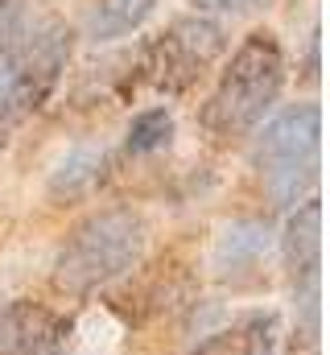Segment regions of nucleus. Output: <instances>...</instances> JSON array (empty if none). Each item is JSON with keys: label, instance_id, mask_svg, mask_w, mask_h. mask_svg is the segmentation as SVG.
Masks as SVG:
<instances>
[{"label": "nucleus", "instance_id": "obj_14", "mask_svg": "<svg viewBox=\"0 0 330 355\" xmlns=\"http://www.w3.org/2000/svg\"><path fill=\"white\" fill-rule=\"evenodd\" d=\"M198 4V12H248V8H256L260 0H194Z\"/></svg>", "mask_w": 330, "mask_h": 355}, {"label": "nucleus", "instance_id": "obj_6", "mask_svg": "<svg viewBox=\"0 0 330 355\" xmlns=\"http://www.w3.org/2000/svg\"><path fill=\"white\" fill-rule=\"evenodd\" d=\"M281 257L293 277V306H297V335L306 343L318 339V268H322V202L306 198L285 232H281Z\"/></svg>", "mask_w": 330, "mask_h": 355}, {"label": "nucleus", "instance_id": "obj_13", "mask_svg": "<svg viewBox=\"0 0 330 355\" xmlns=\"http://www.w3.org/2000/svg\"><path fill=\"white\" fill-rule=\"evenodd\" d=\"M25 29V0H0V54L17 42Z\"/></svg>", "mask_w": 330, "mask_h": 355}, {"label": "nucleus", "instance_id": "obj_7", "mask_svg": "<svg viewBox=\"0 0 330 355\" xmlns=\"http://www.w3.org/2000/svg\"><path fill=\"white\" fill-rule=\"evenodd\" d=\"M75 322L42 302L17 297L0 310V355H62Z\"/></svg>", "mask_w": 330, "mask_h": 355}, {"label": "nucleus", "instance_id": "obj_2", "mask_svg": "<svg viewBox=\"0 0 330 355\" xmlns=\"http://www.w3.org/2000/svg\"><path fill=\"white\" fill-rule=\"evenodd\" d=\"M281 87H285L281 42L268 29H256L236 46V54L223 67L211 99L198 112V124L211 137H244L272 112Z\"/></svg>", "mask_w": 330, "mask_h": 355}, {"label": "nucleus", "instance_id": "obj_9", "mask_svg": "<svg viewBox=\"0 0 330 355\" xmlns=\"http://www.w3.org/2000/svg\"><path fill=\"white\" fill-rule=\"evenodd\" d=\"M272 352H277V314L252 310L244 318H236L232 327L215 331L211 339H202L190 355H272Z\"/></svg>", "mask_w": 330, "mask_h": 355}, {"label": "nucleus", "instance_id": "obj_8", "mask_svg": "<svg viewBox=\"0 0 330 355\" xmlns=\"http://www.w3.org/2000/svg\"><path fill=\"white\" fill-rule=\"evenodd\" d=\"M107 170H112V157L103 145H79L71 149L58 170L50 174V202L54 207H71L79 198H91L103 182H107Z\"/></svg>", "mask_w": 330, "mask_h": 355}, {"label": "nucleus", "instance_id": "obj_11", "mask_svg": "<svg viewBox=\"0 0 330 355\" xmlns=\"http://www.w3.org/2000/svg\"><path fill=\"white\" fill-rule=\"evenodd\" d=\"M264 248H268V227H264L260 219L232 223V227H227V236L219 240L215 265H219V272H223V277L244 272V268H252L260 257H264Z\"/></svg>", "mask_w": 330, "mask_h": 355}, {"label": "nucleus", "instance_id": "obj_15", "mask_svg": "<svg viewBox=\"0 0 330 355\" xmlns=\"http://www.w3.org/2000/svg\"><path fill=\"white\" fill-rule=\"evenodd\" d=\"M0 149H4V128H0Z\"/></svg>", "mask_w": 330, "mask_h": 355}, {"label": "nucleus", "instance_id": "obj_10", "mask_svg": "<svg viewBox=\"0 0 330 355\" xmlns=\"http://www.w3.org/2000/svg\"><path fill=\"white\" fill-rule=\"evenodd\" d=\"M157 0H95L91 12H87V37L91 42H116L132 29L145 25V17L153 12Z\"/></svg>", "mask_w": 330, "mask_h": 355}, {"label": "nucleus", "instance_id": "obj_3", "mask_svg": "<svg viewBox=\"0 0 330 355\" xmlns=\"http://www.w3.org/2000/svg\"><path fill=\"white\" fill-rule=\"evenodd\" d=\"M71 50L75 33L58 17H46L17 33V42L0 54V128L29 120L58 91Z\"/></svg>", "mask_w": 330, "mask_h": 355}, {"label": "nucleus", "instance_id": "obj_4", "mask_svg": "<svg viewBox=\"0 0 330 355\" xmlns=\"http://www.w3.org/2000/svg\"><path fill=\"white\" fill-rule=\"evenodd\" d=\"M318 153H322V112L318 103H297L272 116L252 149L264 194L272 207H302L318 182Z\"/></svg>", "mask_w": 330, "mask_h": 355}, {"label": "nucleus", "instance_id": "obj_12", "mask_svg": "<svg viewBox=\"0 0 330 355\" xmlns=\"http://www.w3.org/2000/svg\"><path fill=\"white\" fill-rule=\"evenodd\" d=\"M169 137H173V116L165 107H145L132 116L124 145H128V153H157L169 145Z\"/></svg>", "mask_w": 330, "mask_h": 355}, {"label": "nucleus", "instance_id": "obj_1", "mask_svg": "<svg viewBox=\"0 0 330 355\" xmlns=\"http://www.w3.org/2000/svg\"><path fill=\"white\" fill-rule=\"evenodd\" d=\"M145 252V219L132 207H103L87 215L54 257V289L87 297L116 277L132 272Z\"/></svg>", "mask_w": 330, "mask_h": 355}, {"label": "nucleus", "instance_id": "obj_5", "mask_svg": "<svg viewBox=\"0 0 330 355\" xmlns=\"http://www.w3.org/2000/svg\"><path fill=\"white\" fill-rule=\"evenodd\" d=\"M227 50V33L219 21L211 17H177L165 33L153 42H145V62H141V79L149 87L165 91V95H182L190 91L207 67Z\"/></svg>", "mask_w": 330, "mask_h": 355}]
</instances>
